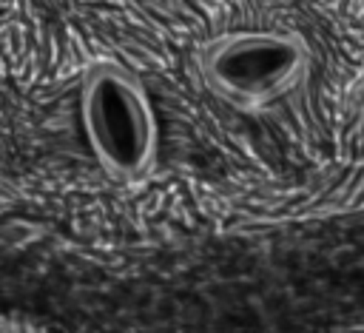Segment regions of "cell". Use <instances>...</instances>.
Segmentation results:
<instances>
[{
	"label": "cell",
	"mask_w": 364,
	"mask_h": 333,
	"mask_svg": "<svg viewBox=\"0 0 364 333\" xmlns=\"http://www.w3.org/2000/svg\"><path fill=\"white\" fill-rule=\"evenodd\" d=\"M80 125L100 168L117 182L151 174L159 151V128L142 80L114 63L97 60L80 80Z\"/></svg>",
	"instance_id": "6da1fadb"
},
{
	"label": "cell",
	"mask_w": 364,
	"mask_h": 333,
	"mask_svg": "<svg viewBox=\"0 0 364 333\" xmlns=\"http://www.w3.org/2000/svg\"><path fill=\"white\" fill-rule=\"evenodd\" d=\"M310 71V46L296 31L242 28L199 46L196 74L225 102L262 108L293 88Z\"/></svg>",
	"instance_id": "7a4b0ae2"
}]
</instances>
